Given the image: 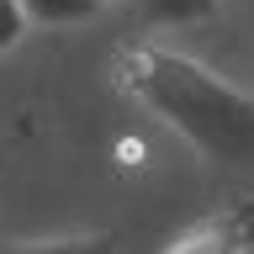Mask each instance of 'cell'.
Returning <instances> with one entry per match:
<instances>
[{
    "mask_svg": "<svg viewBox=\"0 0 254 254\" xmlns=\"http://www.w3.org/2000/svg\"><path fill=\"white\" fill-rule=\"evenodd\" d=\"M249 244H254V206H244V212H217L186 228L180 238L164 244V254H244Z\"/></svg>",
    "mask_w": 254,
    "mask_h": 254,
    "instance_id": "cell-2",
    "label": "cell"
},
{
    "mask_svg": "<svg viewBox=\"0 0 254 254\" xmlns=\"http://www.w3.org/2000/svg\"><path fill=\"white\" fill-rule=\"evenodd\" d=\"M0 254H117L111 228H85V233H43V238H16Z\"/></svg>",
    "mask_w": 254,
    "mask_h": 254,
    "instance_id": "cell-3",
    "label": "cell"
},
{
    "mask_svg": "<svg viewBox=\"0 0 254 254\" xmlns=\"http://www.w3.org/2000/svg\"><path fill=\"white\" fill-rule=\"evenodd\" d=\"M21 37H27V16H21V5H16V0H0V53H11Z\"/></svg>",
    "mask_w": 254,
    "mask_h": 254,
    "instance_id": "cell-6",
    "label": "cell"
},
{
    "mask_svg": "<svg viewBox=\"0 0 254 254\" xmlns=\"http://www.w3.org/2000/svg\"><path fill=\"white\" fill-rule=\"evenodd\" d=\"M111 74L148 117L180 132L212 164H249L254 159V95L233 79L206 69L190 53L159 43H122L111 53Z\"/></svg>",
    "mask_w": 254,
    "mask_h": 254,
    "instance_id": "cell-1",
    "label": "cell"
},
{
    "mask_svg": "<svg viewBox=\"0 0 254 254\" xmlns=\"http://www.w3.org/2000/svg\"><path fill=\"white\" fill-rule=\"evenodd\" d=\"M132 5L154 27H196V21H206V16L217 11L222 0H132Z\"/></svg>",
    "mask_w": 254,
    "mask_h": 254,
    "instance_id": "cell-5",
    "label": "cell"
},
{
    "mask_svg": "<svg viewBox=\"0 0 254 254\" xmlns=\"http://www.w3.org/2000/svg\"><path fill=\"white\" fill-rule=\"evenodd\" d=\"M21 16H27V27H79V21H90V16L106 11V0H16Z\"/></svg>",
    "mask_w": 254,
    "mask_h": 254,
    "instance_id": "cell-4",
    "label": "cell"
}]
</instances>
